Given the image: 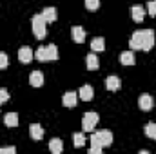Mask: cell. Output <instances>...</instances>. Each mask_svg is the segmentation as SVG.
Instances as JSON below:
<instances>
[{
	"label": "cell",
	"mask_w": 156,
	"mask_h": 154,
	"mask_svg": "<svg viewBox=\"0 0 156 154\" xmlns=\"http://www.w3.org/2000/svg\"><path fill=\"white\" fill-rule=\"evenodd\" d=\"M16 149L15 147H0V154H15Z\"/></svg>",
	"instance_id": "cell-30"
},
{
	"label": "cell",
	"mask_w": 156,
	"mask_h": 154,
	"mask_svg": "<svg viewBox=\"0 0 156 154\" xmlns=\"http://www.w3.org/2000/svg\"><path fill=\"white\" fill-rule=\"evenodd\" d=\"M7 64H9L7 54H5V53H0V71H2V69H5V67H7Z\"/></svg>",
	"instance_id": "cell-27"
},
{
	"label": "cell",
	"mask_w": 156,
	"mask_h": 154,
	"mask_svg": "<svg viewBox=\"0 0 156 154\" xmlns=\"http://www.w3.org/2000/svg\"><path fill=\"white\" fill-rule=\"evenodd\" d=\"M104 49H105V42H104L102 37L93 38V42H91V51H93V53H100V51H104Z\"/></svg>",
	"instance_id": "cell-20"
},
{
	"label": "cell",
	"mask_w": 156,
	"mask_h": 154,
	"mask_svg": "<svg viewBox=\"0 0 156 154\" xmlns=\"http://www.w3.org/2000/svg\"><path fill=\"white\" fill-rule=\"evenodd\" d=\"M100 0H85V9L87 11H98Z\"/></svg>",
	"instance_id": "cell-26"
},
{
	"label": "cell",
	"mask_w": 156,
	"mask_h": 154,
	"mask_svg": "<svg viewBox=\"0 0 156 154\" xmlns=\"http://www.w3.org/2000/svg\"><path fill=\"white\" fill-rule=\"evenodd\" d=\"M138 105H140V109H142V111H151V109H153V105H154V100H153V96H151V94L144 93V94L140 96V100H138Z\"/></svg>",
	"instance_id": "cell-6"
},
{
	"label": "cell",
	"mask_w": 156,
	"mask_h": 154,
	"mask_svg": "<svg viewBox=\"0 0 156 154\" xmlns=\"http://www.w3.org/2000/svg\"><path fill=\"white\" fill-rule=\"evenodd\" d=\"M94 134H96V138L100 140V143H102L104 147H109V145L113 143V132H111V131H105V129H104V131H96Z\"/></svg>",
	"instance_id": "cell-7"
},
{
	"label": "cell",
	"mask_w": 156,
	"mask_h": 154,
	"mask_svg": "<svg viewBox=\"0 0 156 154\" xmlns=\"http://www.w3.org/2000/svg\"><path fill=\"white\" fill-rule=\"evenodd\" d=\"M93 96H94V91H93L91 85H82V87H80V93H78V98H80V100H83V102H91Z\"/></svg>",
	"instance_id": "cell-9"
},
{
	"label": "cell",
	"mask_w": 156,
	"mask_h": 154,
	"mask_svg": "<svg viewBox=\"0 0 156 154\" xmlns=\"http://www.w3.org/2000/svg\"><path fill=\"white\" fill-rule=\"evenodd\" d=\"M35 58H37L38 62H47V51H45V45H42V47H38V49L35 51Z\"/></svg>",
	"instance_id": "cell-23"
},
{
	"label": "cell",
	"mask_w": 156,
	"mask_h": 154,
	"mask_svg": "<svg viewBox=\"0 0 156 154\" xmlns=\"http://www.w3.org/2000/svg\"><path fill=\"white\" fill-rule=\"evenodd\" d=\"M71 35H73V40H75L76 44H82V42L85 40V29L80 27V26H75V27L71 29Z\"/></svg>",
	"instance_id": "cell-15"
},
{
	"label": "cell",
	"mask_w": 156,
	"mask_h": 154,
	"mask_svg": "<svg viewBox=\"0 0 156 154\" xmlns=\"http://www.w3.org/2000/svg\"><path fill=\"white\" fill-rule=\"evenodd\" d=\"M129 45L133 51H142V45H144V31L142 29L133 33V37L129 40Z\"/></svg>",
	"instance_id": "cell-3"
},
{
	"label": "cell",
	"mask_w": 156,
	"mask_h": 154,
	"mask_svg": "<svg viewBox=\"0 0 156 154\" xmlns=\"http://www.w3.org/2000/svg\"><path fill=\"white\" fill-rule=\"evenodd\" d=\"M49 151L53 154H60L64 151V143H62V140H58V138H53L51 142H49Z\"/></svg>",
	"instance_id": "cell-18"
},
{
	"label": "cell",
	"mask_w": 156,
	"mask_h": 154,
	"mask_svg": "<svg viewBox=\"0 0 156 154\" xmlns=\"http://www.w3.org/2000/svg\"><path fill=\"white\" fill-rule=\"evenodd\" d=\"M76 102H78V94L73 93V91H69V93H66V94L62 96V103H64L66 107H75Z\"/></svg>",
	"instance_id": "cell-11"
},
{
	"label": "cell",
	"mask_w": 156,
	"mask_h": 154,
	"mask_svg": "<svg viewBox=\"0 0 156 154\" xmlns=\"http://www.w3.org/2000/svg\"><path fill=\"white\" fill-rule=\"evenodd\" d=\"M73 143H75V147H83L85 145V136L82 132H75L73 134Z\"/></svg>",
	"instance_id": "cell-24"
},
{
	"label": "cell",
	"mask_w": 156,
	"mask_h": 154,
	"mask_svg": "<svg viewBox=\"0 0 156 154\" xmlns=\"http://www.w3.org/2000/svg\"><path fill=\"white\" fill-rule=\"evenodd\" d=\"M4 125H5V127H16V125H18V116H16V113L5 114V118H4Z\"/></svg>",
	"instance_id": "cell-21"
},
{
	"label": "cell",
	"mask_w": 156,
	"mask_h": 154,
	"mask_svg": "<svg viewBox=\"0 0 156 154\" xmlns=\"http://www.w3.org/2000/svg\"><path fill=\"white\" fill-rule=\"evenodd\" d=\"M120 85H122V82H120V78L115 76V75H111V76L105 78V87H107V91H118Z\"/></svg>",
	"instance_id": "cell-12"
},
{
	"label": "cell",
	"mask_w": 156,
	"mask_h": 154,
	"mask_svg": "<svg viewBox=\"0 0 156 154\" xmlns=\"http://www.w3.org/2000/svg\"><path fill=\"white\" fill-rule=\"evenodd\" d=\"M102 149H104V145L100 143V140L96 138V134H93V136H91V149H89V152L91 154H100Z\"/></svg>",
	"instance_id": "cell-19"
},
{
	"label": "cell",
	"mask_w": 156,
	"mask_h": 154,
	"mask_svg": "<svg viewBox=\"0 0 156 154\" xmlns=\"http://www.w3.org/2000/svg\"><path fill=\"white\" fill-rule=\"evenodd\" d=\"M98 120H100V116L96 114V113H93V111L85 113L83 118H82V129H83V131H87V132H93V131H94V127L98 125Z\"/></svg>",
	"instance_id": "cell-2"
},
{
	"label": "cell",
	"mask_w": 156,
	"mask_h": 154,
	"mask_svg": "<svg viewBox=\"0 0 156 154\" xmlns=\"http://www.w3.org/2000/svg\"><path fill=\"white\" fill-rule=\"evenodd\" d=\"M85 64H87V69L89 71H96L100 67V62H98V56L94 53H89L87 58H85Z\"/></svg>",
	"instance_id": "cell-14"
},
{
	"label": "cell",
	"mask_w": 156,
	"mask_h": 154,
	"mask_svg": "<svg viewBox=\"0 0 156 154\" xmlns=\"http://www.w3.org/2000/svg\"><path fill=\"white\" fill-rule=\"evenodd\" d=\"M145 9L149 11V15H151V16H156V2H154V0H153V2H149Z\"/></svg>",
	"instance_id": "cell-28"
},
{
	"label": "cell",
	"mask_w": 156,
	"mask_h": 154,
	"mask_svg": "<svg viewBox=\"0 0 156 154\" xmlns=\"http://www.w3.org/2000/svg\"><path fill=\"white\" fill-rule=\"evenodd\" d=\"M145 134H147V138L156 140V123H147L145 125Z\"/></svg>",
	"instance_id": "cell-25"
},
{
	"label": "cell",
	"mask_w": 156,
	"mask_h": 154,
	"mask_svg": "<svg viewBox=\"0 0 156 154\" xmlns=\"http://www.w3.org/2000/svg\"><path fill=\"white\" fill-rule=\"evenodd\" d=\"M131 16H133V20L134 22H144V18H145V7H142V5H133L131 7Z\"/></svg>",
	"instance_id": "cell-8"
},
{
	"label": "cell",
	"mask_w": 156,
	"mask_h": 154,
	"mask_svg": "<svg viewBox=\"0 0 156 154\" xmlns=\"http://www.w3.org/2000/svg\"><path fill=\"white\" fill-rule=\"evenodd\" d=\"M154 2H156V0H154Z\"/></svg>",
	"instance_id": "cell-31"
},
{
	"label": "cell",
	"mask_w": 156,
	"mask_h": 154,
	"mask_svg": "<svg viewBox=\"0 0 156 154\" xmlns=\"http://www.w3.org/2000/svg\"><path fill=\"white\" fill-rule=\"evenodd\" d=\"M40 15L44 16V20H45L47 24H53V22L56 20V16H58V15H56V9H55V7H45V9H44V11H42Z\"/></svg>",
	"instance_id": "cell-13"
},
{
	"label": "cell",
	"mask_w": 156,
	"mask_h": 154,
	"mask_svg": "<svg viewBox=\"0 0 156 154\" xmlns=\"http://www.w3.org/2000/svg\"><path fill=\"white\" fill-rule=\"evenodd\" d=\"M29 83H31L33 87H42V83H44V75H42L40 71H33V73L29 75Z\"/></svg>",
	"instance_id": "cell-16"
},
{
	"label": "cell",
	"mask_w": 156,
	"mask_h": 154,
	"mask_svg": "<svg viewBox=\"0 0 156 154\" xmlns=\"http://www.w3.org/2000/svg\"><path fill=\"white\" fill-rule=\"evenodd\" d=\"M33 58H35V51H33L29 45H24V47L18 49V60H20L22 64H29Z\"/></svg>",
	"instance_id": "cell-4"
},
{
	"label": "cell",
	"mask_w": 156,
	"mask_h": 154,
	"mask_svg": "<svg viewBox=\"0 0 156 154\" xmlns=\"http://www.w3.org/2000/svg\"><path fill=\"white\" fill-rule=\"evenodd\" d=\"M45 51H47V60H58V47L55 44L45 45Z\"/></svg>",
	"instance_id": "cell-22"
},
{
	"label": "cell",
	"mask_w": 156,
	"mask_h": 154,
	"mask_svg": "<svg viewBox=\"0 0 156 154\" xmlns=\"http://www.w3.org/2000/svg\"><path fill=\"white\" fill-rule=\"evenodd\" d=\"M144 31V45L142 51H151L154 47V31L153 29H142Z\"/></svg>",
	"instance_id": "cell-5"
},
{
	"label": "cell",
	"mask_w": 156,
	"mask_h": 154,
	"mask_svg": "<svg viewBox=\"0 0 156 154\" xmlns=\"http://www.w3.org/2000/svg\"><path fill=\"white\" fill-rule=\"evenodd\" d=\"M31 26H33L35 37H37L38 40H42L44 37H45V26H47V22L44 20L42 15H35V16L31 18Z\"/></svg>",
	"instance_id": "cell-1"
},
{
	"label": "cell",
	"mask_w": 156,
	"mask_h": 154,
	"mask_svg": "<svg viewBox=\"0 0 156 154\" xmlns=\"http://www.w3.org/2000/svg\"><path fill=\"white\" fill-rule=\"evenodd\" d=\"M120 64L122 65H133L134 64V53L133 51H123L120 54Z\"/></svg>",
	"instance_id": "cell-17"
},
{
	"label": "cell",
	"mask_w": 156,
	"mask_h": 154,
	"mask_svg": "<svg viewBox=\"0 0 156 154\" xmlns=\"http://www.w3.org/2000/svg\"><path fill=\"white\" fill-rule=\"evenodd\" d=\"M9 100V93L5 89H0V103H5Z\"/></svg>",
	"instance_id": "cell-29"
},
{
	"label": "cell",
	"mask_w": 156,
	"mask_h": 154,
	"mask_svg": "<svg viewBox=\"0 0 156 154\" xmlns=\"http://www.w3.org/2000/svg\"><path fill=\"white\" fill-rule=\"evenodd\" d=\"M29 134H31V138H33L35 142H40V140L44 138V129H42V125L31 123V125H29Z\"/></svg>",
	"instance_id": "cell-10"
}]
</instances>
